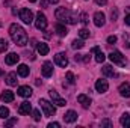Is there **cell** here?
<instances>
[{
	"label": "cell",
	"instance_id": "83f0119b",
	"mask_svg": "<svg viewBox=\"0 0 130 128\" xmlns=\"http://www.w3.org/2000/svg\"><path fill=\"white\" fill-rule=\"evenodd\" d=\"M0 118H2V119H8V118H9V109L0 107Z\"/></svg>",
	"mask_w": 130,
	"mask_h": 128
},
{
	"label": "cell",
	"instance_id": "8d00e7d4",
	"mask_svg": "<svg viewBox=\"0 0 130 128\" xmlns=\"http://www.w3.org/2000/svg\"><path fill=\"white\" fill-rule=\"evenodd\" d=\"M61 127V124H58V122H50L48 124V128H59Z\"/></svg>",
	"mask_w": 130,
	"mask_h": 128
},
{
	"label": "cell",
	"instance_id": "d6986e66",
	"mask_svg": "<svg viewBox=\"0 0 130 128\" xmlns=\"http://www.w3.org/2000/svg\"><path fill=\"white\" fill-rule=\"evenodd\" d=\"M92 53H95V62H98V63L104 62L106 56H104V53L100 50V47H94V48H92Z\"/></svg>",
	"mask_w": 130,
	"mask_h": 128
},
{
	"label": "cell",
	"instance_id": "2e32d148",
	"mask_svg": "<svg viewBox=\"0 0 130 128\" xmlns=\"http://www.w3.org/2000/svg\"><path fill=\"white\" fill-rule=\"evenodd\" d=\"M14 98H15V95H14L12 91H3L2 95H0V99H2L3 102H12Z\"/></svg>",
	"mask_w": 130,
	"mask_h": 128
},
{
	"label": "cell",
	"instance_id": "f35d334b",
	"mask_svg": "<svg viewBox=\"0 0 130 128\" xmlns=\"http://www.w3.org/2000/svg\"><path fill=\"white\" fill-rule=\"evenodd\" d=\"M124 21H126V24H127V26H130V14H129V15H126V20H124Z\"/></svg>",
	"mask_w": 130,
	"mask_h": 128
},
{
	"label": "cell",
	"instance_id": "b9f144b4",
	"mask_svg": "<svg viewBox=\"0 0 130 128\" xmlns=\"http://www.w3.org/2000/svg\"><path fill=\"white\" fill-rule=\"evenodd\" d=\"M2 74H3V71H2V69H0V75H2Z\"/></svg>",
	"mask_w": 130,
	"mask_h": 128
},
{
	"label": "cell",
	"instance_id": "8992f818",
	"mask_svg": "<svg viewBox=\"0 0 130 128\" xmlns=\"http://www.w3.org/2000/svg\"><path fill=\"white\" fill-rule=\"evenodd\" d=\"M109 59H110L113 63H117V65H121V66H124V65H126L124 56H123L120 51H112V53L109 54Z\"/></svg>",
	"mask_w": 130,
	"mask_h": 128
},
{
	"label": "cell",
	"instance_id": "484cf974",
	"mask_svg": "<svg viewBox=\"0 0 130 128\" xmlns=\"http://www.w3.org/2000/svg\"><path fill=\"white\" fill-rule=\"evenodd\" d=\"M71 47H73L74 50H80V48H83V47H85V44H83V41H82V39H74V41L71 42Z\"/></svg>",
	"mask_w": 130,
	"mask_h": 128
},
{
	"label": "cell",
	"instance_id": "ac0fdd59",
	"mask_svg": "<svg viewBox=\"0 0 130 128\" xmlns=\"http://www.w3.org/2000/svg\"><path fill=\"white\" fill-rule=\"evenodd\" d=\"M18 60H20V56H18V54H15V53H9V54L5 57L6 65H15Z\"/></svg>",
	"mask_w": 130,
	"mask_h": 128
},
{
	"label": "cell",
	"instance_id": "ba28073f",
	"mask_svg": "<svg viewBox=\"0 0 130 128\" xmlns=\"http://www.w3.org/2000/svg\"><path fill=\"white\" fill-rule=\"evenodd\" d=\"M55 63L58 65V66H61V68H67L68 59H67V56H65L64 53H58V54L55 56Z\"/></svg>",
	"mask_w": 130,
	"mask_h": 128
},
{
	"label": "cell",
	"instance_id": "f546056e",
	"mask_svg": "<svg viewBox=\"0 0 130 128\" xmlns=\"http://www.w3.org/2000/svg\"><path fill=\"white\" fill-rule=\"evenodd\" d=\"M79 36H80L82 39L89 38V30H88V29H82V30H79Z\"/></svg>",
	"mask_w": 130,
	"mask_h": 128
},
{
	"label": "cell",
	"instance_id": "30bf717a",
	"mask_svg": "<svg viewBox=\"0 0 130 128\" xmlns=\"http://www.w3.org/2000/svg\"><path fill=\"white\" fill-rule=\"evenodd\" d=\"M107 89H109V83H107L106 80H101V78H100V80H97V81H95V91H97V92H100V94H104Z\"/></svg>",
	"mask_w": 130,
	"mask_h": 128
},
{
	"label": "cell",
	"instance_id": "d6a6232c",
	"mask_svg": "<svg viewBox=\"0 0 130 128\" xmlns=\"http://www.w3.org/2000/svg\"><path fill=\"white\" fill-rule=\"evenodd\" d=\"M80 21H82L83 24H86V23H88V15H86V14H80Z\"/></svg>",
	"mask_w": 130,
	"mask_h": 128
},
{
	"label": "cell",
	"instance_id": "8fae6325",
	"mask_svg": "<svg viewBox=\"0 0 130 128\" xmlns=\"http://www.w3.org/2000/svg\"><path fill=\"white\" fill-rule=\"evenodd\" d=\"M104 23H106L104 14H103V12H95V14H94V24H95L97 27H101V26H104Z\"/></svg>",
	"mask_w": 130,
	"mask_h": 128
},
{
	"label": "cell",
	"instance_id": "9c48e42d",
	"mask_svg": "<svg viewBox=\"0 0 130 128\" xmlns=\"http://www.w3.org/2000/svg\"><path fill=\"white\" fill-rule=\"evenodd\" d=\"M41 72L44 77H52L53 75V63L52 62H44L42 68H41Z\"/></svg>",
	"mask_w": 130,
	"mask_h": 128
},
{
	"label": "cell",
	"instance_id": "f1b7e54d",
	"mask_svg": "<svg viewBox=\"0 0 130 128\" xmlns=\"http://www.w3.org/2000/svg\"><path fill=\"white\" fill-rule=\"evenodd\" d=\"M8 41L6 39H0V53H5L6 50H8Z\"/></svg>",
	"mask_w": 130,
	"mask_h": 128
},
{
	"label": "cell",
	"instance_id": "5b68a950",
	"mask_svg": "<svg viewBox=\"0 0 130 128\" xmlns=\"http://www.w3.org/2000/svg\"><path fill=\"white\" fill-rule=\"evenodd\" d=\"M35 27H36L38 30H44V29L47 27V18H45V15H44V14H41V12H38V14H36Z\"/></svg>",
	"mask_w": 130,
	"mask_h": 128
},
{
	"label": "cell",
	"instance_id": "9a60e30c",
	"mask_svg": "<svg viewBox=\"0 0 130 128\" xmlns=\"http://www.w3.org/2000/svg\"><path fill=\"white\" fill-rule=\"evenodd\" d=\"M64 121L67 124H73L74 121H77V113H76L74 110H68L64 115Z\"/></svg>",
	"mask_w": 130,
	"mask_h": 128
},
{
	"label": "cell",
	"instance_id": "1f68e13d",
	"mask_svg": "<svg viewBox=\"0 0 130 128\" xmlns=\"http://www.w3.org/2000/svg\"><path fill=\"white\" fill-rule=\"evenodd\" d=\"M101 127H107V128H110V127H112V122H110L109 119H103V121H101Z\"/></svg>",
	"mask_w": 130,
	"mask_h": 128
},
{
	"label": "cell",
	"instance_id": "d4e9b609",
	"mask_svg": "<svg viewBox=\"0 0 130 128\" xmlns=\"http://www.w3.org/2000/svg\"><path fill=\"white\" fill-rule=\"evenodd\" d=\"M55 30H56V33L59 36H67V33H68V30H67V27H65L64 24H56L55 26Z\"/></svg>",
	"mask_w": 130,
	"mask_h": 128
},
{
	"label": "cell",
	"instance_id": "52a82bcc",
	"mask_svg": "<svg viewBox=\"0 0 130 128\" xmlns=\"http://www.w3.org/2000/svg\"><path fill=\"white\" fill-rule=\"evenodd\" d=\"M48 95L52 96L53 104H56V105H59V107H64L65 104H67V101H65L64 98H61V96L58 95V92H56L55 89H50V91H48Z\"/></svg>",
	"mask_w": 130,
	"mask_h": 128
},
{
	"label": "cell",
	"instance_id": "7c38bea8",
	"mask_svg": "<svg viewBox=\"0 0 130 128\" xmlns=\"http://www.w3.org/2000/svg\"><path fill=\"white\" fill-rule=\"evenodd\" d=\"M30 112H32V105H30L29 101H24V102L20 104V107H18V113L20 115H29Z\"/></svg>",
	"mask_w": 130,
	"mask_h": 128
},
{
	"label": "cell",
	"instance_id": "4fadbf2b",
	"mask_svg": "<svg viewBox=\"0 0 130 128\" xmlns=\"http://www.w3.org/2000/svg\"><path fill=\"white\" fill-rule=\"evenodd\" d=\"M118 92L124 98H130V84L129 83H121L120 88H118Z\"/></svg>",
	"mask_w": 130,
	"mask_h": 128
},
{
	"label": "cell",
	"instance_id": "e575fe53",
	"mask_svg": "<svg viewBox=\"0 0 130 128\" xmlns=\"http://www.w3.org/2000/svg\"><path fill=\"white\" fill-rule=\"evenodd\" d=\"M110 17H112V21H115V20L118 18V11H117V9H113V11H112V14H110Z\"/></svg>",
	"mask_w": 130,
	"mask_h": 128
},
{
	"label": "cell",
	"instance_id": "277c9868",
	"mask_svg": "<svg viewBox=\"0 0 130 128\" xmlns=\"http://www.w3.org/2000/svg\"><path fill=\"white\" fill-rule=\"evenodd\" d=\"M20 18H21V21L23 23H26V24H30L33 21V14L32 11L29 9V8H23L21 11H20Z\"/></svg>",
	"mask_w": 130,
	"mask_h": 128
},
{
	"label": "cell",
	"instance_id": "4316f807",
	"mask_svg": "<svg viewBox=\"0 0 130 128\" xmlns=\"http://www.w3.org/2000/svg\"><path fill=\"white\" fill-rule=\"evenodd\" d=\"M65 78H67V83H68V84H74V83H76V78H74V74H73L71 71H68V72L65 74Z\"/></svg>",
	"mask_w": 130,
	"mask_h": 128
},
{
	"label": "cell",
	"instance_id": "74e56055",
	"mask_svg": "<svg viewBox=\"0 0 130 128\" xmlns=\"http://www.w3.org/2000/svg\"><path fill=\"white\" fill-rule=\"evenodd\" d=\"M95 3H97V5H100V6H104V5L107 3V0H95Z\"/></svg>",
	"mask_w": 130,
	"mask_h": 128
},
{
	"label": "cell",
	"instance_id": "ab89813d",
	"mask_svg": "<svg viewBox=\"0 0 130 128\" xmlns=\"http://www.w3.org/2000/svg\"><path fill=\"white\" fill-rule=\"evenodd\" d=\"M58 2H59V0H48V3H52V5H56Z\"/></svg>",
	"mask_w": 130,
	"mask_h": 128
},
{
	"label": "cell",
	"instance_id": "7a4b0ae2",
	"mask_svg": "<svg viewBox=\"0 0 130 128\" xmlns=\"http://www.w3.org/2000/svg\"><path fill=\"white\" fill-rule=\"evenodd\" d=\"M55 15L61 23H67V24H76L77 23V15L67 8H58Z\"/></svg>",
	"mask_w": 130,
	"mask_h": 128
},
{
	"label": "cell",
	"instance_id": "60d3db41",
	"mask_svg": "<svg viewBox=\"0 0 130 128\" xmlns=\"http://www.w3.org/2000/svg\"><path fill=\"white\" fill-rule=\"evenodd\" d=\"M29 2H32V3H35V2H36V0H29Z\"/></svg>",
	"mask_w": 130,
	"mask_h": 128
},
{
	"label": "cell",
	"instance_id": "44dd1931",
	"mask_svg": "<svg viewBox=\"0 0 130 128\" xmlns=\"http://www.w3.org/2000/svg\"><path fill=\"white\" fill-rule=\"evenodd\" d=\"M101 72H103V75H106V77H115V75H117V74H115V69H113L110 65H104L103 69H101Z\"/></svg>",
	"mask_w": 130,
	"mask_h": 128
},
{
	"label": "cell",
	"instance_id": "5bb4252c",
	"mask_svg": "<svg viewBox=\"0 0 130 128\" xmlns=\"http://www.w3.org/2000/svg\"><path fill=\"white\" fill-rule=\"evenodd\" d=\"M77 101L82 104L83 109H89V105H91V98L88 95H85V94H80V95L77 96Z\"/></svg>",
	"mask_w": 130,
	"mask_h": 128
},
{
	"label": "cell",
	"instance_id": "6da1fadb",
	"mask_svg": "<svg viewBox=\"0 0 130 128\" xmlns=\"http://www.w3.org/2000/svg\"><path fill=\"white\" fill-rule=\"evenodd\" d=\"M9 35H11L12 41H14L17 45L24 47V45L27 44V33H26V30H24L21 26H18V24H11V27H9Z\"/></svg>",
	"mask_w": 130,
	"mask_h": 128
},
{
	"label": "cell",
	"instance_id": "7402d4cb",
	"mask_svg": "<svg viewBox=\"0 0 130 128\" xmlns=\"http://www.w3.org/2000/svg\"><path fill=\"white\" fill-rule=\"evenodd\" d=\"M17 72H9L8 75H6V83L9 84V86H17Z\"/></svg>",
	"mask_w": 130,
	"mask_h": 128
},
{
	"label": "cell",
	"instance_id": "cb8c5ba5",
	"mask_svg": "<svg viewBox=\"0 0 130 128\" xmlns=\"http://www.w3.org/2000/svg\"><path fill=\"white\" fill-rule=\"evenodd\" d=\"M120 124H121L124 128H129V127H130V115H129V113H124V115L121 116V119H120Z\"/></svg>",
	"mask_w": 130,
	"mask_h": 128
},
{
	"label": "cell",
	"instance_id": "d590c367",
	"mask_svg": "<svg viewBox=\"0 0 130 128\" xmlns=\"http://www.w3.org/2000/svg\"><path fill=\"white\" fill-rule=\"evenodd\" d=\"M107 42H109V44H115V42H117V36H109V38H107Z\"/></svg>",
	"mask_w": 130,
	"mask_h": 128
},
{
	"label": "cell",
	"instance_id": "4dcf8cb0",
	"mask_svg": "<svg viewBox=\"0 0 130 128\" xmlns=\"http://www.w3.org/2000/svg\"><path fill=\"white\" fill-rule=\"evenodd\" d=\"M32 115H33V119H35L36 122H38V121H41V113H39V110H33Z\"/></svg>",
	"mask_w": 130,
	"mask_h": 128
},
{
	"label": "cell",
	"instance_id": "603a6c76",
	"mask_svg": "<svg viewBox=\"0 0 130 128\" xmlns=\"http://www.w3.org/2000/svg\"><path fill=\"white\" fill-rule=\"evenodd\" d=\"M17 72H18V75H20V77H27L30 71H29V66H27V65L21 63L18 68H17Z\"/></svg>",
	"mask_w": 130,
	"mask_h": 128
},
{
	"label": "cell",
	"instance_id": "ffe728a7",
	"mask_svg": "<svg viewBox=\"0 0 130 128\" xmlns=\"http://www.w3.org/2000/svg\"><path fill=\"white\" fill-rule=\"evenodd\" d=\"M36 50H38V53H39L41 56H47V54H48V45L44 44V42L36 44Z\"/></svg>",
	"mask_w": 130,
	"mask_h": 128
},
{
	"label": "cell",
	"instance_id": "e0dca14e",
	"mask_svg": "<svg viewBox=\"0 0 130 128\" xmlns=\"http://www.w3.org/2000/svg\"><path fill=\"white\" fill-rule=\"evenodd\" d=\"M17 94L20 96H23V98H29V96H32V88H29V86H20Z\"/></svg>",
	"mask_w": 130,
	"mask_h": 128
},
{
	"label": "cell",
	"instance_id": "3957f363",
	"mask_svg": "<svg viewBox=\"0 0 130 128\" xmlns=\"http://www.w3.org/2000/svg\"><path fill=\"white\" fill-rule=\"evenodd\" d=\"M39 105H41V109L44 112V116H47V118H50V116H53L56 113L55 105L52 102H48L47 99H39Z\"/></svg>",
	"mask_w": 130,
	"mask_h": 128
},
{
	"label": "cell",
	"instance_id": "836d02e7",
	"mask_svg": "<svg viewBox=\"0 0 130 128\" xmlns=\"http://www.w3.org/2000/svg\"><path fill=\"white\" fill-rule=\"evenodd\" d=\"M15 124H17V119L14 118V119H9V121H8L5 125H6V127H12V125H15Z\"/></svg>",
	"mask_w": 130,
	"mask_h": 128
}]
</instances>
